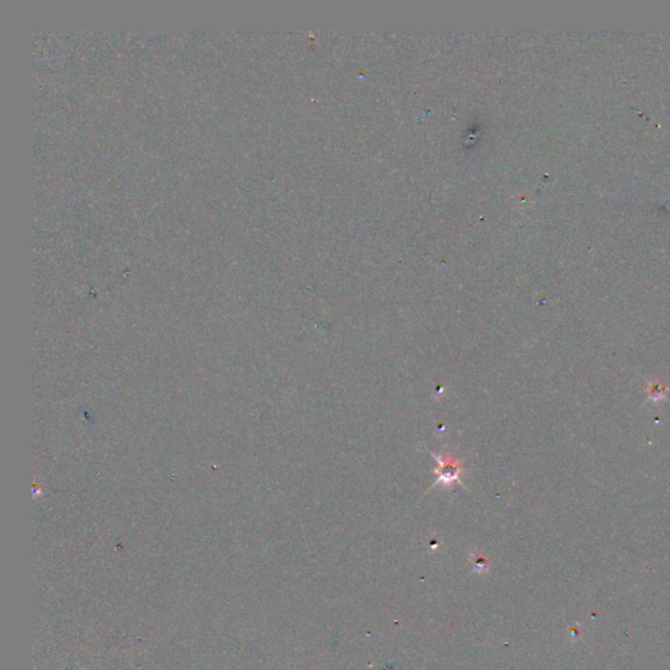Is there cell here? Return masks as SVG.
I'll return each mask as SVG.
<instances>
[{
    "mask_svg": "<svg viewBox=\"0 0 670 670\" xmlns=\"http://www.w3.org/2000/svg\"><path fill=\"white\" fill-rule=\"evenodd\" d=\"M438 463V467L434 469V474L438 476V480L435 485H443L444 487H451V485L460 482V477L464 473L465 469L461 461L453 457L451 453L444 456L432 454Z\"/></svg>",
    "mask_w": 670,
    "mask_h": 670,
    "instance_id": "cell-1",
    "label": "cell"
}]
</instances>
